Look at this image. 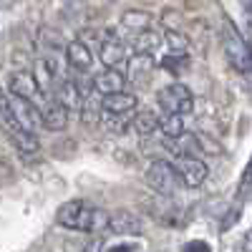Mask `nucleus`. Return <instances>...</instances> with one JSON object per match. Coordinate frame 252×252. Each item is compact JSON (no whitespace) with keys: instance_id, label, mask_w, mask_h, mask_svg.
Listing matches in <instances>:
<instances>
[{"instance_id":"nucleus-1","label":"nucleus","mask_w":252,"mask_h":252,"mask_svg":"<svg viewBox=\"0 0 252 252\" xmlns=\"http://www.w3.org/2000/svg\"><path fill=\"white\" fill-rule=\"evenodd\" d=\"M56 222L66 229H73V232L96 235V232L109 229L111 212H106V209H101L86 199H71V202H63L58 207Z\"/></svg>"},{"instance_id":"nucleus-2","label":"nucleus","mask_w":252,"mask_h":252,"mask_svg":"<svg viewBox=\"0 0 252 252\" xmlns=\"http://www.w3.org/2000/svg\"><path fill=\"white\" fill-rule=\"evenodd\" d=\"M220 38H222V48H224V56L227 61L232 63V68H237L240 73H247L252 71V48L242 40L240 31L229 23L227 18H222V31H220Z\"/></svg>"},{"instance_id":"nucleus-3","label":"nucleus","mask_w":252,"mask_h":252,"mask_svg":"<svg viewBox=\"0 0 252 252\" xmlns=\"http://www.w3.org/2000/svg\"><path fill=\"white\" fill-rule=\"evenodd\" d=\"M146 184L161 197H172L177 192V187L182 184V179L177 174L174 164H169L166 159H154L149 164V169H146Z\"/></svg>"},{"instance_id":"nucleus-4","label":"nucleus","mask_w":252,"mask_h":252,"mask_svg":"<svg viewBox=\"0 0 252 252\" xmlns=\"http://www.w3.org/2000/svg\"><path fill=\"white\" fill-rule=\"evenodd\" d=\"M157 101L166 114H179L182 116V114H189L194 109V96L184 83H169V86H164L157 94Z\"/></svg>"},{"instance_id":"nucleus-5","label":"nucleus","mask_w":252,"mask_h":252,"mask_svg":"<svg viewBox=\"0 0 252 252\" xmlns=\"http://www.w3.org/2000/svg\"><path fill=\"white\" fill-rule=\"evenodd\" d=\"M174 166H177V174H179L182 184L189 187V189L202 187L204 179H207V174H209L207 164L202 159H197V157H179Z\"/></svg>"},{"instance_id":"nucleus-6","label":"nucleus","mask_w":252,"mask_h":252,"mask_svg":"<svg viewBox=\"0 0 252 252\" xmlns=\"http://www.w3.org/2000/svg\"><path fill=\"white\" fill-rule=\"evenodd\" d=\"M8 91L13 96H20V98H28L33 101L35 96H40V86H38V81L33 73L28 71H13L8 76Z\"/></svg>"},{"instance_id":"nucleus-7","label":"nucleus","mask_w":252,"mask_h":252,"mask_svg":"<svg viewBox=\"0 0 252 252\" xmlns=\"http://www.w3.org/2000/svg\"><path fill=\"white\" fill-rule=\"evenodd\" d=\"M10 106L15 119L20 121V126H26L28 131H33L38 124H43V114L38 111V106L28 98H20V96H10Z\"/></svg>"},{"instance_id":"nucleus-8","label":"nucleus","mask_w":252,"mask_h":252,"mask_svg":"<svg viewBox=\"0 0 252 252\" xmlns=\"http://www.w3.org/2000/svg\"><path fill=\"white\" fill-rule=\"evenodd\" d=\"M109 229L114 235H131V237H136V235L144 232V222L134 212H129V209H116V212H111Z\"/></svg>"},{"instance_id":"nucleus-9","label":"nucleus","mask_w":252,"mask_h":252,"mask_svg":"<svg viewBox=\"0 0 252 252\" xmlns=\"http://www.w3.org/2000/svg\"><path fill=\"white\" fill-rule=\"evenodd\" d=\"M66 61H68V66L71 68H76V71H81V73H86V71H91V66H94V53H91V48L83 43V40L78 38V40H68V46H66Z\"/></svg>"},{"instance_id":"nucleus-10","label":"nucleus","mask_w":252,"mask_h":252,"mask_svg":"<svg viewBox=\"0 0 252 252\" xmlns=\"http://www.w3.org/2000/svg\"><path fill=\"white\" fill-rule=\"evenodd\" d=\"M126 86V76L116 68H103L96 78H94V91L101 94V96H111V94H119L124 91Z\"/></svg>"},{"instance_id":"nucleus-11","label":"nucleus","mask_w":252,"mask_h":252,"mask_svg":"<svg viewBox=\"0 0 252 252\" xmlns=\"http://www.w3.org/2000/svg\"><path fill=\"white\" fill-rule=\"evenodd\" d=\"M139 98L129 91H119V94H111V96H103L101 98V109L106 114H131L136 109Z\"/></svg>"},{"instance_id":"nucleus-12","label":"nucleus","mask_w":252,"mask_h":252,"mask_svg":"<svg viewBox=\"0 0 252 252\" xmlns=\"http://www.w3.org/2000/svg\"><path fill=\"white\" fill-rule=\"evenodd\" d=\"M98 56H101V63H103L106 68H116L119 63L124 61V56H126V46H124V40H119V38L111 33V35L101 43Z\"/></svg>"},{"instance_id":"nucleus-13","label":"nucleus","mask_w":252,"mask_h":252,"mask_svg":"<svg viewBox=\"0 0 252 252\" xmlns=\"http://www.w3.org/2000/svg\"><path fill=\"white\" fill-rule=\"evenodd\" d=\"M43 126L48 131H63L68 126V109L61 101H48L43 111Z\"/></svg>"},{"instance_id":"nucleus-14","label":"nucleus","mask_w":252,"mask_h":252,"mask_svg":"<svg viewBox=\"0 0 252 252\" xmlns=\"http://www.w3.org/2000/svg\"><path fill=\"white\" fill-rule=\"evenodd\" d=\"M159 121L161 116L152 109H141L139 114H134L131 119V129L139 134V136H152L154 131H159Z\"/></svg>"},{"instance_id":"nucleus-15","label":"nucleus","mask_w":252,"mask_h":252,"mask_svg":"<svg viewBox=\"0 0 252 252\" xmlns=\"http://www.w3.org/2000/svg\"><path fill=\"white\" fill-rule=\"evenodd\" d=\"M56 101H61L63 106H66L68 111H78L83 106V98H81V91L73 81H63L58 91H56Z\"/></svg>"},{"instance_id":"nucleus-16","label":"nucleus","mask_w":252,"mask_h":252,"mask_svg":"<svg viewBox=\"0 0 252 252\" xmlns=\"http://www.w3.org/2000/svg\"><path fill=\"white\" fill-rule=\"evenodd\" d=\"M33 76H35L38 86H40V94H43V96H51V89H53V76H56L53 63H51V61H46V58H38V61H35V66H33Z\"/></svg>"},{"instance_id":"nucleus-17","label":"nucleus","mask_w":252,"mask_h":252,"mask_svg":"<svg viewBox=\"0 0 252 252\" xmlns=\"http://www.w3.org/2000/svg\"><path fill=\"white\" fill-rule=\"evenodd\" d=\"M134 51L136 53H141V56H152L159 46H161V35L154 31V28H146V31H141V33H136L134 35Z\"/></svg>"},{"instance_id":"nucleus-18","label":"nucleus","mask_w":252,"mask_h":252,"mask_svg":"<svg viewBox=\"0 0 252 252\" xmlns=\"http://www.w3.org/2000/svg\"><path fill=\"white\" fill-rule=\"evenodd\" d=\"M121 26L124 28H129L134 35L146 31V28H152V15L146 13V10H126L121 15Z\"/></svg>"},{"instance_id":"nucleus-19","label":"nucleus","mask_w":252,"mask_h":252,"mask_svg":"<svg viewBox=\"0 0 252 252\" xmlns=\"http://www.w3.org/2000/svg\"><path fill=\"white\" fill-rule=\"evenodd\" d=\"M154 66H157V63H154L152 56L136 53V56L131 58V63H129V78H131V81H144L146 76H152Z\"/></svg>"},{"instance_id":"nucleus-20","label":"nucleus","mask_w":252,"mask_h":252,"mask_svg":"<svg viewBox=\"0 0 252 252\" xmlns=\"http://www.w3.org/2000/svg\"><path fill=\"white\" fill-rule=\"evenodd\" d=\"M159 131L164 139H182L184 136V121L179 114H166L159 121Z\"/></svg>"},{"instance_id":"nucleus-21","label":"nucleus","mask_w":252,"mask_h":252,"mask_svg":"<svg viewBox=\"0 0 252 252\" xmlns=\"http://www.w3.org/2000/svg\"><path fill=\"white\" fill-rule=\"evenodd\" d=\"M101 124H103V129L111 131V134H124L131 126V116L129 114H106L103 111Z\"/></svg>"},{"instance_id":"nucleus-22","label":"nucleus","mask_w":252,"mask_h":252,"mask_svg":"<svg viewBox=\"0 0 252 252\" xmlns=\"http://www.w3.org/2000/svg\"><path fill=\"white\" fill-rule=\"evenodd\" d=\"M187 66H189V56H187V51H169V53L164 56V61H161V68L172 71L174 76H179Z\"/></svg>"},{"instance_id":"nucleus-23","label":"nucleus","mask_w":252,"mask_h":252,"mask_svg":"<svg viewBox=\"0 0 252 252\" xmlns=\"http://www.w3.org/2000/svg\"><path fill=\"white\" fill-rule=\"evenodd\" d=\"M40 40H43V46L51 48V51H66V40H63V35L58 31H51V28H40Z\"/></svg>"},{"instance_id":"nucleus-24","label":"nucleus","mask_w":252,"mask_h":252,"mask_svg":"<svg viewBox=\"0 0 252 252\" xmlns=\"http://www.w3.org/2000/svg\"><path fill=\"white\" fill-rule=\"evenodd\" d=\"M247 197H252V159L247 161L245 172H242V179H240V184H237V199L245 202Z\"/></svg>"},{"instance_id":"nucleus-25","label":"nucleus","mask_w":252,"mask_h":252,"mask_svg":"<svg viewBox=\"0 0 252 252\" xmlns=\"http://www.w3.org/2000/svg\"><path fill=\"white\" fill-rule=\"evenodd\" d=\"M166 43H169V51H187L189 38L182 31H166Z\"/></svg>"},{"instance_id":"nucleus-26","label":"nucleus","mask_w":252,"mask_h":252,"mask_svg":"<svg viewBox=\"0 0 252 252\" xmlns=\"http://www.w3.org/2000/svg\"><path fill=\"white\" fill-rule=\"evenodd\" d=\"M81 119H83V124H96V121H101V111H98V106L96 103H91V101H83V106H81Z\"/></svg>"},{"instance_id":"nucleus-27","label":"nucleus","mask_w":252,"mask_h":252,"mask_svg":"<svg viewBox=\"0 0 252 252\" xmlns=\"http://www.w3.org/2000/svg\"><path fill=\"white\" fill-rule=\"evenodd\" d=\"M182 252H212V250H209V245L202 242V240H192V242H187V245H184Z\"/></svg>"},{"instance_id":"nucleus-28","label":"nucleus","mask_w":252,"mask_h":252,"mask_svg":"<svg viewBox=\"0 0 252 252\" xmlns=\"http://www.w3.org/2000/svg\"><path fill=\"white\" fill-rule=\"evenodd\" d=\"M240 212H242V209H240V204H237L235 209H229V212H227V217H224V222H222V232H224V229H229V227H232V224L240 220Z\"/></svg>"},{"instance_id":"nucleus-29","label":"nucleus","mask_w":252,"mask_h":252,"mask_svg":"<svg viewBox=\"0 0 252 252\" xmlns=\"http://www.w3.org/2000/svg\"><path fill=\"white\" fill-rule=\"evenodd\" d=\"M242 252H252V229H247L242 237Z\"/></svg>"},{"instance_id":"nucleus-30","label":"nucleus","mask_w":252,"mask_h":252,"mask_svg":"<svg viewBox=\"0 0 252 252\" xmlns=\"http://www.w3.org/2000/svg\"><path fill=\"white\" fill-rule=\"evenodd\" d=\"M106 252H136L134 245H111Z\"/></svg>"},{"instance_id":"nucleus-31","label":"nucleus","mask_w":252,"mask_h":252,"mask_svg":"<svg viewBox=\"0 0 252 252\" xmlns=\"http://www.w3.org/2000/svg\"><path fill=\"white\" fill-rule=\"evenodd\" d=\"M242 5L247 10V18H250V23H252V0H242Z\"/></svg>"},{"instance_id":"nucleus-32","label":"nucleus","mask_w":252,"mask_h":252,"mask_svg":"<svg viewBox=\"0 0 252 252\" xmlns=\"http://www.w3.org/2000/svg\"><path fill=\"white\" fill-rule=\"evenodd\" d=\"M86 252H101V245H98V242H94V245H89V247H86Z\"/></svg>"}]
</instances>
